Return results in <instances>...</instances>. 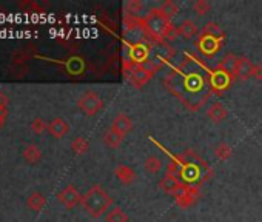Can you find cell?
Listing matches in <instances>:
<instances>
[{"label": "cell", "mask_w": 262, "mask_h": 222, "mask_svg": "<svg viewBox=\"0 0 262 222\" xmlns=\"http://www.w3.org/2000/svg\"><path fill=\"white\" fill-rule=\"evenodd\" d=\"M7 118H8V108H0V130L4 128Z\"/></svg>", "instance_id": "28"}, {"label": "cell", "mask_w": 262, "mask_h": 222, "mask_svg": "<svg viewBox=\"0 0 262 222\" xmlns=\"http://www.w3.org/2000/svg\"><path fill=\"white\" fill-rule=\"evenodd\" d=\"M105 220L106 222H128V214L120 207H113L108 210Z\"/></svg>", "instance_id": "17"}, {"label": "cell", "mask_w": 262, "mask_h": 222, "mask_svg": "<svg viewBox=\"0 0 262 222\" xmlns=\"http://www.w3.org/2000/svg\"><path fill=\"white\" fill-rule=\"evenodd\" d=\"M145 8V4L142 2V0H129V2L125 4V10L129 16L133 17H138Z\"/></svg>", "instance_id": "21"}, {"label": "cell", "mask_w": 262, "mask_h": 222, "mask_svg": "<svg viewBox=\"0 0 262 222\" xmlns=\"http://www.w3.org/2000/svg\"><path fill=\"white\" fill-rule=\"evenodd\" d=\"M110 130L116 131L117 135H120L122 138H125L131 130H133V121H131V118L125 113H119L113 122H111V127Z\"/></svg>", "instance_id": "7"}, {"label": "cell", "mask_w": 262, "mask_h": 222, "mask_svg": "<svg viewBox=\"0 0 262 222\" xmlns=\"http://www.w3.org/2000/svg\"><path fill=\"white\" fill-rule=\"evenodd\" d=\"M231 154H233V150H231V147H230L228 144L221 142V144L216 145V148H214V156H216L219 161H228V159L231 158Z\"/></svg>", "instance_id": "23"}, {"label": "cell", "mask_w": 262, "mask_h": 222, "mask_svg": "<svg viewBox=\"0 0 262 222\" xmlns=\"http://www.w3.org/2000/svg\"><path fill=\"white\" fill-rule=\"evenodd\" d=\"M31 130L36 135H42V133H45L48 130V122H45L42 118H36L31 122Z\"/></svg>", "instance_id": "26"}, {"label": "cell", "mask_w": 262, "mask_h": 222, "mask_svg": "<svg viewBox=\"0 0 262 222\" xmlns=\"http://www.w3.org/2000/svg\"><path fill=\"white\" fill-rule=\"evenodd\" d=\"M8 105H10L8 96L4 91H0V108H8Z\"/></svg>", "instance_id": "29"}, {"label": "cell", "mask_w": 262, "mask_h": 222, "mask_svg": "<svg viewBox=\"0 0 262 222\" xmlns=\"http://www.w3.org/2000/svg\"><path fill=\"white\" fill-rule=\"evenodd\" d=\"M225 40V33L224 30L214 24V22H210L204 27V30L201 31V36L196 42V47L199 48V51L208 57H213L222 47Z\"/></svg>", "instance_id": "1"}, {"label": "cell", "mask_w": 262, "mask_h": 222, "mask_svg": "<svg viewBox=\"0 0 262 222\" xmlns=\"http://www.w3.org/2000/svg\"><path fill=\"white\" fill-rule=\"evenodd\" d=\"M176 197V204L179 205V207H182V208H188V207H191L194 202H196V199H198V193H196V190H193V188H190V187H187V185H184V188L174 196Z\"/></svg>", "instance_id": "12"}, {"label": "cell", "mask_w": 262, "mask_h": 222, "mask_svg": "<svg viewBox=\"0 0 262 222\" xmlns=\"http://www.w3.org/2000/svg\"><path fill=\"white\" fill-rule=\"evenodd\" d=\"M161 11L167 16V17H174L178 13H179V7L173 2V0H165V2L164 4H161Z\"/></svg>", "instance_id": "24"}, {"label": "cell", "mask_w": 262, "mask_h": 222, "mask_svg": "<svg viewBox=\"0 0 262 222\" xmlns=\"http://www.w3.org/2000/svg\"><path fill=\"white\" fill-rule=\"evenodd\" d=\"M77 108L88 118L96 116L99 111L103 108V100L96 91H85L79 99H77Z\"/></svg>", "instance_id": "4"}, {"label": "cell", "mask_w": 262, "mask_h": 222, "mask_svg": "<svg viewBox=\"0 0 262 222\" xmlns=\"http://www.w3.org/2000/svg\"><path fill=\"white\" fill-rule=\"evenodd\" d=\"M102 139H103V144H105L108 148H117V147H120V144H122V141H123V138H122L120 135H117L116 131H113V130L105 131Z\"/></svg>", "instance_id": "18"}, {"label": "cell", "mask_w": 262, "mask_h": 222, "mask_svg": "<svg viewBox=\"0 0 262 222\" xmlns=\"http://www.w3.org/2000/svg\"><path fill=\"white\" fill-rule=\"evenodd\" d=\"M22 158L25 159L27 164H39L42 159V151L36 144H28L24 150H22Z\"/></svg>", "instance_id": "13"}, {"label": "cell", "mask_w": 262, "mask_h": 222, "mask_svg": "<svg viewBox=\"0 0 262 222\" xmlns=\"http://www.w3.org/2000/svg\"><path fill=\"white\" fill-rule=\"evenodd\" d=\"M111 204V196L100 185H93L82 197V205L91 217L102 216L106 210H110Z\"/></svg>", "instance_id": "2"}, {"label": "cell", "mask_w": 262, "mask_h": 222, "mask_svg": "<svg viewBox=\"0 0 262 222\" xmlns=\"http://www.w3.org/2000/svg\"><path fill=\"white\" fill-rule=\"evenodd\" d=\"M114 176L117 177V181L123 185H131L135 181H136V173L135 170L131 168L129 165H125V164H119L116 165L114 168Z\"/></svg>", "instance_id": "10"}, {"label": "cell", "mask_w": 262, "mask_h": 222, "mask_svg": "<svg viewBox=\"0 0 262 222\" xmlns=\"http://www.w3.org/2000/svg\"><path fill=\"white\" fill-rule=\"evenodd\" d=\"M178 34L185 39V40H191L196 34H198V27L193 20L187 19V20H182L181 25L178 27Z\"/></svg>", "instance_id": "15"}, {"label": "cell", "mask_w": 262, "mask_h": 222, "mask_svg": "<svg viewBox=\"0 0 262 222\" xmlns=\"http://www.w3.org/2000/svg\"><path fill=\"white\" fill-rule=\"evenodd\" d=\"M191 10H193V13L196 16L204 17V16H207L210 13L211 5H210V2H207V0H196V2L191 5Z\"/></svg>", "instance_id": "22"}, {"label": "cell", "mask_w": 262, "mask_h": 222, "mask_svg": "<svg viewBox=\"0 0 262 222\" xmlns=\"http://www.w3.org/2000/svg\"><path fill=\"white\" fill-rule=\"evenodd\" d=\"M82 194L79 193V190L74 187V185H67L59 194H57V199H59V202L63 205V207H67V208H74L77 204H80L82 202Z\"/></svg>", "instance_id": "5"}, {"label": "cell", "mask_w": 262, "mask_h": 222, "mask_svg": "<svg viewBox=\"0 0 262 222\" xmlns=\"http://www.w3.org/2000/svg\"><path fill=\"white\" fill-rule=\"evenodd\" d=\"M236 59H237V57H234L233 54H228V56L222 60V63L219 65V70L224 71L225 74H231V76H233V73H234V65H236Z\"/></svg>", "instance_id": "25"}, {"label": "cell", "mask_w": 262, "mask_h": 222, "mask_svg": "<svg viewBox=\"0 0 262 222\" xmlns=\"http://www.w3.org/2000/svg\"><path fill=\"white\" fill-rule=\"evenodd\" d=\"M153 77V71L144 65H136L129 73V82L133 83L136 88H142L145 86Z\"/></svg>", "instance_id": "6"}, {"label": "cell", "mask_w": 262, "mask_h": 222, "mask_svg": "<svg viewBox=\"0 0 262 222\" xmlns=\"http://www.w3.org/2000/svg\"><path fill=\"white\" fill-rule=\"evenodd\" d=\"M227 108L221 103V102H216V103H213L210 108H208V111H207V116H208V119L210 121H213L214 124H219V122H222L225 118H227Z\"/></svg>", "instance_id": "14"}, {"label": "cell", "mask_w": 262, "mask_h": 222, "mask_svg": "<svg viewBox=\"0 0 262 222\" xmlns=\"http://www.w3.org/2000/svg\"><path fill=\"white\" fill-rule=\"evenodd\" d=\"M159 188H161L164 193H167V194L176 196V194L184 188V184H182L174 174L167 173V174L162 177V181L159 182Z\"/></svg>", "instance_id": "9"}, {"label": "cell", "mask_w": 262, "mask_h": 222, "mask_svg": "<svg viewBox=\"0 0 262 222\" xmlns=\"http://www.w3.org/2000/svg\"><path fill=\"white\" fill-rule=\"evenodd\" d=\"M142 24H144L145 31H147L151 37H155V39L168 37L170 33L173 31L171 19L167 17V16L161 11L159 7H158V8H151V10L147 13V16H145V19H144Z\"/></svg>", "instance_id": "3"}, {"label": "cell", "mask_w": 262, "mask_h": 222, "mask_svg": "<svg viewBox=\"0 0 262 222\" xmlns=\"http://www.w3.org/2000/svg\"><path fill=\"white\" fill-rule=\"evenodd\" d=\"M253 66L254 63L248 59V57H237L236 59V65H234V73L233 76L239 80H248L253 76Z\"/></svg>", "instance_id": "8"}, {"label": "cell", "mask_w": 262, "mask_h": 222, "mask_svg": "<svg viewBox=\"0 0 262 222\" xmlns=\"http://www.w3.org/2000/svg\"><path fill=\"white\" fill-rule=\"evenodd\" d=\"M144 168L150 174H158L162 168V161L158 156H148L144 162Z\"/></svg>", "instance_id": "20"}, {"label": "cell", "mask_w": 262, "mask_h": 222, "mask_svg": "<svg viewBox=\"0 0 262 222\" xmlns=\"http://www.w3.org/2000/svg\"><path fill=\"white\" fill-rule=\"evenodd\" d=\"M71 150H73L76 154H79V156L85 154V153L90 150V142H88V139L83 138V136L74 138L73 142H71Z\"/></svg>", "instance_id": "19"}, {"label": "cell", "mask_w": 262, "mask_h": 222, "mask_svg": "<svg viewBox=\"0 0 262 222\" xmlns=\"http://www.w3.org/2000/svg\"><path fill=\"white\" fill-rule=\"evenodd\" d=\"M253 79H256L257 82H262V63H254L253 66Z\"/></svg>", "instance_id": "27"}, {"label": "cell", "mask_w": 262, "mask_h": 222, "mask_svg": "<svg viewBox=\"0 0 262 222\" xmlns=\"http://www.w3.org/2000/svg\"><path fill=\"white\" fill-rule=\"evenodd\" d=\"M48 131L53 138L62 139L63 136L70 133V124L63 118H56L48 124Z\"/></svg>", "instance_id": "11"}, {"label": "cell", "mask_w": 262, "mask_h": 222, "mask_svg": "<svg viewBox=\"0 0 262 222\" xmlns=\"http://www.w3.org/2000/svg\"><path fill=\"white\" fill-rule=\"evenodd\" d=\"M45 204H47V197H45L40 191L31 193V194L28 196V199H27V205H28V208L33 210V211H40V210L45 207Z\"/></svg>", "instance_id": "16"}]
</instances>
